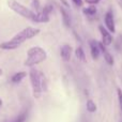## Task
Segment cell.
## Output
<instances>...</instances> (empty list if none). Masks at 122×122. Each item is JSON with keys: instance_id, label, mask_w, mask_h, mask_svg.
<instances>
[{"instance_id": "9", "label": "cell", "mask_w": 122, "mask_h": 122, "mask_svg": "<svg viewBox=\"0 0 122 122\" xmlns=\"http://www.w3.org/2000/svg\"><path fill=\"white\" fill-rule=\"evenodd\" d=\"M33 21H36V23H48L49 15L44 12H36Z\"/></svg>"}, {"instance_id": "17", "label": "cell", "mask_w": 122, "mask_h": 122, "mask_svg": "<svg viewBox=\"0 0 122 122\" xmlns=\"http://www.w3.org/2000/svg\"><path fill=\"white\" fill-rule=\"evenodd\" d=\"M53 11V5H51V4H47V5H45V8L43 9V12L46 13V14L49 15V13Z\"/></svg>"}, {"instance_id": "22", "label": "cell", "mask_w": 122, "mask_h": 122, "mask_svg": "<svg viewBox=\"0 0 122 122\" xmlns=\"http://www.w3.org/2000/svg\"><path fill=\"white\" fill-rule=\"evenodd\" d=\"M2 105V101H1V100H0V106H1Z\"/></svg>"}, {"instance_id": "6", "label": "cell", "mask_w": 122, "mask_h": 122, "mask_svg": "<svg viewBox=\"0 0 122 122\" xmlns=\"http://www.w3.org/2000/svg\"><path fill=\"white\" fill-rule=\"evenodd\" d=\"M99 30L101 32L102 36V43H103L105 46H108L112 43V36L110 34V32L106 29V27H104L103 25H101L99 27Z\"/></svg>"}, {"instance_id": "13", "label": "cell", "mask_w": 122, "mask_h": 122, "mask_svg": "<svg viewBox=\"0 0 122 122\" xmlns=\"http://www.w3.org/2000/svg\"><path fill=\"white\" fill-rule=\"evenodd\" d=\"M75 56L78 60L82 61V62L86 61V55H85V51H84V49H82V47L79 46L75 49Z\"/></svg>"}, {"instance_id": "11", "label": "cell", "mask_w": 122, "mask_h": 122, "mask_svg": "<svg viewBox=\"0 0 122 122\" xmlns=\"http://www.w3.org/2000/svg\"><path fill=\"white\" fill-rule=\"evenodd\" d=\"M19 45L16 44V43L12 42V41H8V42H4V43H1L0 44V48L4 49V51H12V49H15L17 48Z\"/></svg>"}, {"instance_id": "4", "label": "cell", "mask_w": 122, "mask_h": 122, "mask_svg": "<svg viewBox=\"0 0 122 122\" xmlns=\"http://www.w3.org/2000/svg\"><path fill=\"white\" fill-rule=\"evenodd\" d=\"M30 81H31V86H32V90H33V95L34 97L39 99L41 97V93H42V80H41V74L40 72L38 71L36 69L32 67L30 70Z\"/></svg>"}, {"instance_id": "16", "label": "cell", "mask_w": 122, "mask_h": 122, "mask_svg": "<svg viewBox=\"0 0 122 122\" xmlns=\"http://www.w3.org/2000/svg\"><path fill=\"white\" fill-rule=\"evenodd\" d=\"M104 59H105V61L108 63L109 65H112L114 64V57H112V54H109L108 51H106V53H104Z\"/></svg>"}, {"instance_id": "2", "label": "cell", "mask_w": 122, "mask_h": 122, "mask_svg": "<svg viewBox=\"0 0 122 122\" xmlns=\"http://www.w3.org/2000/svg\"><path fill=\"white\" fill-rule=\"evenodd\" d=\"M8 4H9L11 10L14 11L15 13H17V14H19L20 16H23V17H25V18L30 19V20L33 21L36 12L31 11L30 9H28L27 6L23 5V4L19 3V2L16 1V0H9Z\"/></svg>"}, {"instance_id": "20", "label": "cell", "mask_w": 122, "mask_h": 122, "mask_svg": "<svg viewBox=\"0 0 122 122\" xmlns=\"http://www.w3.org/2000/svg\"><path fill=\"white\" fill-rule=\"evenodd\" d=\"M72 1H73L74 4H75V5H77V6H81L82 3H84V1H82V0H72Z\"/></svg>"}, {"instance_id": "19", "label": "cell", "mask_w": 122, "mask_h": 122, "mask_svg": "<svg viewBox=\"0 0 122 122\" xmlns=\"http://www.w3.org/2000/svg\"><path fill=\"white\" fill-rule=\"evenodd\" d=\"M26 117H27V115H26V114L20 115V116H19L18 118H17L14 122H25V120H26Z\"/></svg>"}, {"instance_id": "7", "label": "cell", "mask_w": 122, "mask_h": 122, "mask_svg": "<svg viewBox=\"0 0 122 122\" xmlns=\"http://www.w3.org/2000/svg\"><path fill=\"white\" fill-rule=\"evenodd\" d=\"M89 45H90V54H91V57L93 58L94 60H97L100 57V48H99V44H97L95 41L91 40L89 42Z\"/></svg>"}, {"instance_id": "23", "label": "cell", "mask_w": 122, "mask_h": 122, "mask_svg": "<svg viewBox=\"0 0 122 122\" xmlns=\"http://www.w3.org/2000/svg\"><path fill=\"white\" fill-rule=\"evenodd\" d=\"M1 74H2V70H0V75H1Z\"/></svg>"}, {"instance_id": "8", "label": "cell", "mask_w": 122, "mask_h": 122, "mask_svg": "<svg viewBox=\"0 0 122 122\" xmlns=\"http://www.w3.org/2000/svg\"><path fill=\"white\" fill-rule=\"evenodd\" d=\"M60 55L62 57V59L64 61H69L71 59V55H72V47L71 45L64 44L60 49Z\"/></svg>"}, {"instance_id": "5", "label": "cell", "mask_w": 122, "mask_h": 122, "mask_svg": "<svg viewBox=\"0 0 122 122\" xmlns=\"http://www.w3.org/2000/svg\"><path fill=\"white\" fill-rule=\"evenodd\" d=\"M104 23H105V27L110 33H115L116 31V26H115V20H114V16L112 13L110 11H108L104 16Z\"/></svg>"}, {"instance_id": "14", "label": "cell", "mask_w": 122, "mask_h": 122, "mask_svg": "<svg viewBox=\"0 0 122 122\" xmlns=\"http://www.w3.org/2000/svg\"><path fill=\"white\" fill-rule=\"evenodd\" d=\"M82 13H84L85 15H88V16H92V15H94L95 13H97V8H95L94 5H90V6H88V8H84Z\"/></svg>"}, {"instance_id": "12", "label": "cell", "mask_w": 122, "mask_h": 122, "mask_svg": "<svg viewBox=\"0 0 122 122\" xmlns=\"http://www.w3.org/2000/svg\"><path fill=\"white\" fill-rule=\"evenodd\" d=\"M26 76H27V73H26V72H18V73L14 74V75L12 76V81L14 82V84H17V82L21 81Z\"/></svg>"}, {"instance_id": "18", "label": "cell", "mask_w": 122, "mask_h": 122, "mask_svg": "<svg viewBox=\"0 0 122 122\" xmlns=\"http://www.w3.org/2000/svg\"><path fill=\"white\" fill-rule=\"evenodd\" d=\"M117 93H118V100H119V104H120V108L122 110V90L121 89H118Z\"/></svg>"}, {"instance_id": "21", "label": "cell", "mask_w": 122, "mask_h": 122, "mask_svg": "<svg viewBox=\"0 0 122 122\" xmlns=\"http://www.w3.org/2000/svg\"><path fill=\"white\" fill-rule=\"evenodd\" d=\"M85 1H86L87 3H89V4H95V3H97L100 0H85Z\"/></svg>"}, {"instance_id": "3", "label": "cell", "mask_w": 122, "mask_h": 122, "mask_svg": "<svg viewBox=\"0 0 122 122\" xmlns=\"http://www.w3.org/2000/svg\"><path fill=\"white\" fill-rule=\"evenodd\" d=\"M40 33V29L39 28H33V27H27L24 30H21L19 33H17L16 36H14L12 38V42L16 43V44H21L23 42H25L26 40L32 39L33 36H36V34Z\"/></svg>"}, {"instance_id": "15", "label": "cell", "mask_w": 122, "mask_h": 122, "mask_svg": "<svg viewBox=\"0 0 122 122\" xmlns=\"http://www.w3.org/2000/svg\"><path fill=\"white\" fill-rule=\"evenodd\" d=\"M87 110H88L89 112H94L95 110H97V105H95V103L92 101V100H89V101H87Z\"/></svg>"}, {"instance_id": "1", "label": "cell", "mask_w": 122, "mask_h": 122, "mask_svg": "<svg viewBox=\"0 0 122 122\" xmlns=\"http://www.w3.org/2000/svg\"><path fill=\"white\" fill-rule=\"evenodd\" d=\"M47 55L46 51L40 46H34L29 48V51H27V60L25 61L24 64L26 66H33L36 64L43 62L46 59Z\"/></svg>"}, {"instance_id": "10", "label": "cell", "mask_w": 122, "mask_h": 122, "mask_svg": "<svg viewBox=\"0 0 122 122\" xmlns=\"http://www.w3.org/2000/svg\"><path fill=\"white\" fill-rule=\"evenodd\" d=\"M60 12H61V15H62V20H63V24L66 28L71 27V19H70V16H69V13L65 11L64 8L61 6L60 8Z\"/></svg>"}]
</instances>
